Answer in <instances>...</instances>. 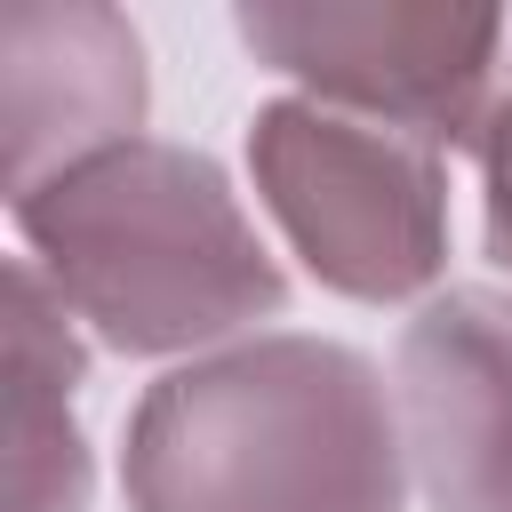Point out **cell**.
<instances>
[{
    "label": "cell",
    "instance_id": "4",
    "mask_svg": "<svg viewBox=\"0 0 512 512\" xmlns=\"http://www.w3.org/2000/svg\"><path fill=\"white\" fill-rule=\"evenodd\" d=\"M240 40L320 88L328 104H352L360 120L408 128L424 144L480 136L504 56H512V8H448V0H384V8H240Z\"/></svg>",
    "mask_w": 512,
    "mask_h": 512
},
{
    "label": "cell",
    "instance_id": "8",
    "mask_svg": "<svg viewBox=\"0 0 512 512\" xmlns=\"http://www.w3.org/2000/svg\"><path fill=\"white\" fill-rule=\"evenodd\" d=\"M472 160H480V184H488V256L512 264V56H504V88L472 136Z\"/></svg>",
    "mask_w": 512,
    "mask_h": 512
},
{
    "label": "cell",
    "instance_id": "2",
    "mask_svg": "<svg viewBox=\"0 0 512 512\" xmlns=\"http://www.w3.org/2000/svg\"><path fill=\"white\" fill-rule=\"evenodd\" d=\"M56 296L120 352H192L280 312V264L216 160L184 144H112L16 200Z\"/></svg>",
    "mask_w": 512,
    "mask_h": 512
},
{
    "label": "cell",
    "instance_id": "7",
    "mask_svg": "<svg viewBox=\"0 0 512 512\" xmlns=\"http://www.w3.org/2000/svg\"><path fill=\"white\" fill-rule=\"evenodd\" d=\"M8 512H80L88 504V456L72 432V384H80V344L56 328L32 264L8 272Z\"/></svg>",
    "mask_w": 512,
    "mask_h": 512
},
{
    "label": "cell",
    "instance_id": "3",
    "mask_svg": "<svg viewBox=\"0 0 512 512\" xmlns=\"http://www.w3.org/2000/svg\"><path fill=\"white\" fill-rule=\"evenodd\" d=\"M248 168L296 256L368 304L416 296L448 256V176L440 144L288 96L248 128Z\"/></svg>",
    "mask_w": 512,
    "mask_h": 512
},
{
    "label": "cell",
    "instance_id": "5",
    "mask_svg": "<svg viewBox=\"0 0 512 512\" xmlns=\"http://www.w3.org/2000/svg\"><path fill=\"white\" fill-rule=\"evenodd\" d=\"M136 120L144 48L128 16L96 0H0V136L16 200L112 144H136Z\"/></svg>",
    "mask_w": 512,
    "mask_h": 512
},
{
    "label": "cell",
    "instance_id": "6",
    "mask_svg": "<svg viewBox=\"0 0 512 512\" xmlns=\"http://www.w3.org/2000/svg\"><path fill=\"white\" fill-rule=\"evenodd\" d=\"M400 432L432 512H512V296L448 288L408 320Z\"/></svg>",
    "mask_w": 512,
    "mask_h": 512
},
{
    "label": "cell",
    "instance_id": "1",
    "mask_svg": "<svg viewBox=\"0 0 512 512\" xmlns=\"http://www.w3.org/2000/svg\"><path fill=\"white\" fill-rule=\"evenodd\" d=\"M400 416L328 336H256L144 392L128 416L136 512H400Z\"/></svg>",
    "mask_w": 512,
    "mask_h": 512
}]
</instances>
